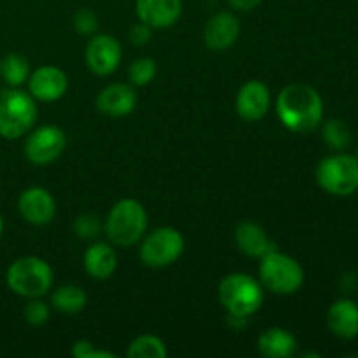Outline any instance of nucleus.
Returning a JSON list of instances; mask_svg holds the SVG:
<instances>
[{
  "label": "nucleus",
  "mask_w": 358,
  "mask_h": 358,
  "mask_svg": "<svg viewBox=\"0 0 358 358\" xmlns=\"http://www.w3.org/2000/svg\"><path fill=\"white\" fill-rule=\"evenodd\" d=\"M84 268L94 280H107L117 268V255L107 243H94L84 254Z\"/></svg>",
  "instance_id": "20"
},
{
  "label": "nucleus",
  "mask_w": 358,
  "mask_h": 358,
  "mask_svg": "<svg viewBox=\"0 0 358 358\" xmlns=\"http://www.w3.org/2000/svg\"><path fill=\"white\" fill-rule=\"evenodd\" d=\"M317 182L332 196H350L358 189V157L338 152L324 157L317 166Z\"/></svg>",
  "instance_id": "7"
},
{
  "label": "nucleus",
  "mask_w": 358,
  "mask_h": 358,
  "mask_svg": "<svg viewBox=\"0 0 358 358\" xmlns=\"http://www.w3.org/2000/svg\"><path fill=\"white\" fill-rule=\"evenodd\" d=\"M152 28L147 27L145 23H140V24H135V27L129 30V41H131V44L135 45H145L147 42L150 41V37H152Z\"/></svg>",
  "instance_id": "29"
},
{
  "label": "nucleus",
  "mask_w": 358,
  "mask_h": 358,
  "mask_svg": "<svg viewBox=\"0 0 358 358\" xmlns=\"http://www.w3.org/2000/svg\"><path fill=\"white\" fill-rule=\"evenodd\" d=\"M261 2L262 0H229V6L241 13H247V10H254Z\"/></svg>",
  "instance_id": "31"
},
{
  "label": "nucleus",
  "mask_w": 358,
  "mask_h": 358,
  "mask_svg": "<svg viewBox=\"0 0 358 358\" xmlns=\"http://www.w3.org/2000/svg\"><path fill=\"white\" fill-rule=\"evenodd\" d=\"M73 24H76V30L83 35H91L98 28V20L94 16V13L87 9H80L76 13L73 17Z\"/></svg>",
  "instance_id": "28"
},
{
  "label": "nucleus",
  "mask_w": 358,
  "mask_h": 358,
  "mask_svg": "<svg viewBox=\"0 0 358 358\" xmlns=\"http://www.w3.org/2000/svg\"><path fill=\"white\" fill-rule=\"evenodd\" d=\"M240 35V21L233 13H217L203 30V42L212 51H226Z\"/></svg>",
  "instance_id": "14"
},
{
  "label": "nucleus",
  "mask_w": 358,
  "mask_h": 358,
  "mask_svg": "<svg viewBox=\"0 0 358 358\" xmlns=\"http://www.w3.org/2000/svg\"><path fill=\"white\" fill-rule=\"evenodd\" d=\"M2 231H3V219L2 215H0V236H2Z\"/></svg>",
  "instance_id": "32"
},
{
  "label": "nucleus",
  "mask_w": 358,
  "mask_h": 358,
  "mask_svg": "<svg viewBox=\"0 0 358 358\" xmlns=\"http://www.w3.org/2000/svg\"><path fill=\"white\" fill-rule=\"evenodd\" d=\"M327 327L339 339L357 338L358 304L350 299L336 301L327 311Z\"/></svg>",
  "instance_id": "17"
},
{
  "label": "nucleus",
  "mask_w": 358,
  "mask_h": 358,
  "mask_svg": "<svg viewBox=\"0 0 358 358\" xmlns=\"http://www.w3.org/2000/svg\"><path fill=\"white\" fill-rule=\"evenodd\" d=\"M185 247L184 236L173 227H159L143 240L140 259L149 268H164L178 261Z\"/></svg>",
  "instance_id": "8"
},
{
  "label": "nucleus",
  "mask_w": 358,
  "mask_h": 358,
  "mask_svg": "<svg viewBox=\"0 0 358 358\" xmlns=\"http://www.w3.org/2000/svg\"><path fill=\"white\" fill-rule=\"evenodd\" d=\"M7 287L21 297H42L52 285V269L44 259L21 257L9 266L6 275Z\"/></svg>",
  "instance_id": "5"
},
{
  "label": "nucleus",
  "mask_w": 358,
  "mask_h": 358,
  "mask_svg": "<svg viewBox=\"0 0 358 358\" xmlns=\"http://www.w3.org/2000/svg\"><path fill=\"white\" fill-rule=\"evenodd\" d=\"M98 110L112 117H122L135 110L136 93L128 84H110L103 87L96 98Z\"/></svg>",
  "instance_id": "16"
},
{
  "label": "nucleus",
  "mask_w": 358,
  "mask_h": 358,
  "mask_svg": "<svg viewBox=\"0 0 358 358\" xmlns=\"http://www.w3.org/2000/svg\"><path fill=\"white\" fill-rule=\"evenodd\" d=\"M121 44L112 35H96L86 48V63L96 76H108L115 72L121 63Z\"/></svg>",
  "instance_id": "10"
},
{
  "label": "nucleus",
  "mask_w": 358,
  "mask_h": 358,
  "mask_svg": "<svg viewBox=\"0 0 358 358\" xmlns=\"http://www.w3.org/2000/svg\"><path fill=\"white\" fill-rule=\"evenodd\" d=\"M93 352H94L93 345H91L90 341H86V339L77 341L72 348V355L76 358H91V353Z\"/></svg>",
  "instance_id": "30"
},
{
  "label": "nucleus",
  "mask_w": 358,
  "mask_h": 358,
  "mask_svg": "<svg viewBox=\"0 0 358 358\" xmlns=\"http://www.w3.org/2000/svg\"><path fill=\"white\" fill-rule=\"evenodd\" d=\"M100 220H98L96 215H91V213L79 215L76 219V222H73V231L77 233V236L86 238V240H91V238L96 236L100 233Z\"/></svg>",
  "instance_id": "27"
},
{
  "label": "nucleus",
  "mask_w": 358,
  "mask_h": 358,
  "mask_svg": "<svg viewBox=\"0 0 358 358\" xmlns=\"http://www.w3.org/2000/svg\"><path fill=\"white\" fill-rule=\"evenodd\" d=\"M219 299L229 317L247 318L261 310L264 303V290L252 276L233 273L220 282Z\"/></svg>",
  "instance_id": "2"
},
{
  "label": "nucleus",
  "mask_w": 358,
  "mask_h": 358,
  "mask_svg": "<svg viewBox=\"0 0 358 358\" xmlns=\"http://www.w3.org/2000/svg\"><path fill=\"white\" fill-rule=\"evenodd\" d=\"M259 278L269 292L289 296L303 287L304 271L296 259L273 250L261 257Z\"/></svg>",
  "instance_id": "6"
},
{
  "label": "nucleus",
  "mask_w": 358,
  "mask_h": 358,
  "mask_svg": "<svg viewBox=\"0 0 358 358\" xmlns=\"http://www.w3.org/2000/svg\"><path fill=\"white\" fill-rule=\"evenodd\" d=\"M276 114L287 129L306 135L320 126L324 101L318 91L308 84H290L278 94Z\"/></svg>",
  "instance_id": "1"
},
{
  "label": "nucleus",
  "mask_w": 358,
  "mask_h": 358,
  "mask_svg": "<svg viewBox=\"0 0 358 358\" xmlns=\"http://www.w3.org/2000/svg\"><path fill=\"white\" fill-rule=\"evenodd\" d=\"M23 317L30 325H44L49 320V306L38 301V297H34L24 306Z\"/></svg>",
  "instance_id": "26"
},
{
  "label": "nucleus",
  "mask_w": 358,
  "mask_h": 358,
  "mask_svg": "<svg viewBox=\"0 0 358 358\" xmlns=\"http://www.w3.org/2000/svg\"><path fill=\"white\" fill-rule=\"evenodd\" d=\"M65 145L66 136L58 126H42L27 136L24 156L31 164L45 166L62 156Z\"/></svg>",
  "instance_id": "9"
},
{
  "label": "nucleus",
  "mask_w": 358,
  "mask_h": 358,
  "mask_svg": "<svg viewBox=\"0 0 358 358\" xmlns=\"http://www.w3.org/2000/svg\"><path fill=\"white\" fill-rule=\"evenodd\" d=\"M234 241L238 248L248 257H264L269 252L276 250V245L269 240L266 231L259 224L241 222L234 231Z\"/></svg>",
  "instance_id": "18"
},
{
  "label": "nucleus",
  "mask_w": 358,
  "mask_h": 358,
  "mask_svg": "<svg viewBox=\"0 0 358 358\" xmlns=\"http://www.w3.org/2000/svg\"><path fill=\"white\" fill-rule=\"evenodd\" d=\"M322 135H324V142L331 147L332 150H345L350 145V140H352V133L350 128L341 121V119H331L324 124L322 129Z\"/></svg>",
  "instance_id": "24"
},
{
  "label": "nucleus",
  "mask_w": 358,
  "mask_h": 358,
  "mask_svg": "<svg viewBox=\"0 0 358 358\" xmlns=\"http://www.w3.org/2000/svg\"><path fill=\"white\" fill-rule=\"evenodd\" d=\"M17 210L27 222L45 226L56 215V201L44 187H30L21 192Z\"/></svg>",
  "instance_id": "11"
},
{
  "label": "nucleus",
  "mask_w": 358,
  "mask_h": 358,
  "mask_svg": "<svg viewBox=\"0 0 358 358\" xmlns=\"http://www.w3.org/2000/svg\"><path fill=\"white\" fill-rule=\"evenodd\" d=\"M52 306L56 308L62 313H79L80 310H84L87 303V296L80 287L77 285H63L59 289H56L52 292L51 297Z\"/></svg>",
  "instance_id": "21"
},
{
  "label": "nucleus",
  "mask_w": 358,
  "mask_h": 358,
  "mask_svg": "<svg viewBox=\"0 0 358 358\" xmlns=\"http://www.w3.org/2000/svg\"><path fill=\"white\" fill-rule=\"evenodd\" d=\"M257 350L266 358H287L296 355L297 341L285 329L273 327L259 336Z\"/></svg>",
  "instance_id": "19"
},
{
  "label": "nucleus",
  "mask_w": 358,
  "mask_h": 358,
  "mask_svg": "<svg viewBox=\"0 0 358 358\" xmlns=\"http://www.w3.org/2000/svg\"><path fill=\"white\" fill-rule=\"evenodd\" d=\"M0 76L10 86H21L30 77V66H28L27 58L16 55V52L7 55L6 58L0 59Z\"/></svg>",
  "instance_id": "22"
},
{
  "label": "nucleus",
  "mask_w": 358,
  "mask_h": 358,
  "mask_svg": "<svg viewBox=\"0 0 358 358\" xmlns=\"http://www.w3.org/2000/svg\"><path fill=\"white\" fill-rule=\"evenodd\" d=\"M166 355V345L159 338L150 334L138 336L136 339H133L128 348L129 358H164Z\"/></svg>",
  "instance_id": "23"
},
{
  "label": "nucleus",
  "mask_w": 358,
  "mask_h": 358,
  "mask_svg": "<svg viewBox=\"0 0 358 358\" xmlns=\"http://www.w3.org/2000/svg\"><path fill=\"white\" fill-rule=\"evenodd\" d=\"M140 23L150 28H168L182 14V0H136Z\"/></svg>",
  "instance_id": "15"
},
{
  "label": "nucleus",
  "mask_w": 358,
  "mask_h": 358,
  "mask_svg": "<svg viewBox=\"0 0 358 358\" xmlns=\"http://www.w3.org/2000/svg\"><path fill=\"white\" fill-rule=\"evenodd\" d=\"M147 231V212L136 199L115 203L105 220V234L117 247H133Z\"/></svg>",
  "instance_id": "3"
},
{
  "label": "nucleus",
  "mask_w": 358,
  "mask_h": 358,
  "mask_svg": "<svg viewBox=\"0 0 358 358\" xmlns=\"http://www.w3.org/2000/svg\"><path fill=\"white\" fill-rule=\"evenodd\" d=\"M69 79L62 69L52 65L41 66L28 77L30 94L38 101H56L66 93Z\"/></svg>",
  "instance_id": "12"
},
{
  "label": "nucleus",
  "mask_w": 358,
  "mask_h": 358,
  "mask_svg": "<svg viewBox=\"0 0 358 358\" xmlns=\"http://www.w3.org/2000/svg\"><path fill=\"white\" fill-rule=\"evenodd\" d=\"M37 121V105L30 93L6 90L0 93V136L17 140L27 135Z\"/></svg>",
  "instance_id": "4"
},
{
  "label": "nucleus",
  "mask_w": 358,
  "mask_h": 358,
  "mask_svg": "<svg viewBox=\"0 0 358 358\" xmlns=\"http://www.w3.org/2000/svg\"><path fill=\"white\" fill-rule=\"evenodd\" d=\"M357 157H358V147H357Z\"/></svg>",
  "instance_id": "33"
},
{
  "label": "nucleus",
  "mask_w": 358,
  "mask_h": 358,
  "mask_svg": "<svg viewBox=\"0 0 358 358\" xmlns=\"http://www.w3.org/2000/svg\"><path fill=\"white\" fill-rule=\"evenodd\" d=\"M156 62L150 58H138L131 63L128 70V77L133 86H147L156 77Z\"/></svg>",
  "instance_id": "25"
},
{
  "label": "nucleus",
  "mask_w": 358,
  "mask_h": 358,
  "mask_svg": "<svg viewBox=\"0 0 358 358\" xmlns=\"http://www.w3.org/2000/svg\"><path fill=\"white\" fill-rule=\"evenodd\" d=\"M271 107V94L261 80H248L236 94V110L245 121H259L268 114Z\"/></svg>",
  "instance_id": "13"
}]
</instances>
